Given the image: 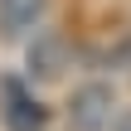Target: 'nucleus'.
I'll use <instances>...</instances> for the list:
<instances>
[{
  "instance_id": "f257e3e1",
  "label": "nucleus",
  "mask_w": 131,
  "mask_h": 131,
  "mask_svg": "<svg viewBox=\"0 0 131 131\" xmlns=\"http://www.w3.org/2000/svg\"><path fill=\"white\" fill-rule=\"evenodd\" d=\"M117 117V92L112 83H83L68 102V126L73 131H107Z\"/></svg>"
},
{
  "instance_id": "f03ea898",
  "label": "nucleus",
  "mask_w": 131,
  "mask_h": 131,
  "mask_svg": "<svg viewBox=\"0 0 131 131\" xmlns=\"http://www.w3.org/2000/svg\"><path fill=\"white\" fill-rule=\"evenodd\" d=\"M24 68H29V78H39V83L63 78V68H68V39L53 34V29L34 34V44H29V53H24Z\"/></svg>"
},
{
  "instance_id": "7ed1b4c3",
  "label": "nucleus",
  "mask_w": 131,
  "mask_h": 131,
  "mask_svg": "<svg viewBox=\"0 0 131 131\" xmlns=\"http://www.w3.org/2000/svg\"><path fill=\"white\" fill-rule=\"evenodd\" d=\"M44 10H49V0H0V29L10 39H24L44 24Z\"/></svg>"
},
{
  "instance_id": "20e7f679",
  "label": "nucleus",
  "mask_w": 131,
  "mask_h": 131,
  "mask_svg": "<svg viewBox=\"0 0 131 131\" xmlns=\"http://www.w3.org/2000/svg\"><path fill=\"white\" fill-rule=\"evenodd\" d=\"M5 122H10V131H39L44 126V112H39V102L15 97V102L5 107Z\"/></svg>"
},
{
  "instance_id": "39448f33",
  "label": "nucleus",
  "mask_w": 131,
  "mask_h": 131,
  "mask_svg": "<svg viewBox=\"0 0 131 131\" xmlns=\"http://www.w3.org/2000/svg\"><path fill=\"white\" fill-rule=\"evenodd\" d=\"M107 131H131V112H117V117H112V126Z\"/></svg>"
}]
</instances>
